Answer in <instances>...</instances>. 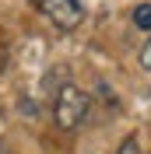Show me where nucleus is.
<instances>
[{"label": "nucleus", "instance_id": "obj_2", "mask_svg": "<svg viewBox=\"0 0 151 154\" xmlns=\"http://www.w3.org/2000/svg\"><path fill=\"white\" fill-rule=\"evenodd\" d=\"M39 14H46L60 32H74L85 21V4L81 0H32Z\"/></svg>", "mask_w": 151, "mask_h": 154}, {"label": "nucleus", "instance_id": "obj_1", "mask_svg": "<svg viewBox=\"0 0 151 154\" xmlns=\"http://www.w3.org/2000/svg\"><path fill=\"white\" fill-rule=\"evenodd\" d=\"M88 105H92V98L81 91V88L74 84H63L56 91V98H53V119H56L60 130H77V126L85 123V116H88Z\"/></svg>", "mask_w": 151, "mask_h": 154}, {"label": "nucleus", "instance_id": "obj_5", "mask_svg": "<svg viewBox=\"0 0 151 154\" xmlns=\"http://www.w3.org/2000/svg\"><path fill=\"white\" fill-rule=\"evenodd\" d=\"M141 67H144V70H151V38L141 46Z\"/></svg>", "mask_w": 151, "mask_h": 154}, {"label": "nucleus", "instance_id": "obj_4", "mask_svg": "<svg viewBox=\"0 0 151 154\" xmlns=\"http://www.w3.org/2000/svg\"><path fill=\"white\" fill-rule=\"evenodd\" d=\"M116 154H141V144H137V137H127V140L120 144V151H116Z\"/></svg>", "mask_w": 151, "mask_h": 154}, {"label": "nucleus", "instance_id": "obj_3", "mask_svg": "<svg viewBox=\"0 0 151 154\" xmlns=\"http://www.w3.org/2000/svg\"><path fill=\"white\" fill-rule=\"evenodd\" d=\"M133 25L141 32H151V4H137L133 7Z\"/></svg>", "mask_w": 151, "mask_h": 154}]
</instances>
